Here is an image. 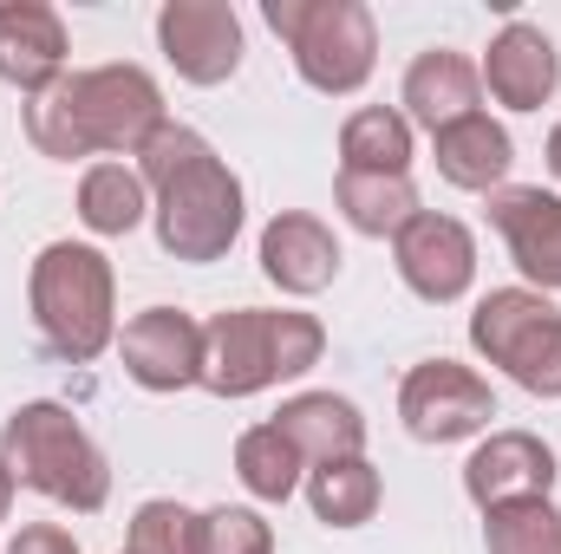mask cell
Instances as JSON below:
<instances>
[{"label":"cell","mask_w":561,"mask_h":554,"mask_svg":"<svg viewBox=\"0 0 561 554\" xmlns=\"http://www.w3.org/2000/svg\"><path fill=\"white\" fill-rule=\"evenodd\" d=\"M138 176L150 189L157 249L170 262L209 268L242 235V176L216 157V143L190 125H163L138 150Z\"/></svg>","instance_id":"6da1fadb"},{"label":"cell","mask_w":561,"mask_h":554,"mask_svg":"<svg viewBox=\"0 0 561 554\" xmlns=\"http://www.w3.org/2000/svg\"><path fill=\"white\" fill-rule=\"evenodd\" d=\"M170 125L163 92L144 66H92V72H66L53 92H39L26 105V138L39 157L72 163V157H138L144 143Z\"/></svg>","instance_id":"7a4b0ae2"},{"label":"cell","mask_w":561,"mask_h":554,"mask_svg":"<svg viewBox=\"0 0 561 554\" xmlns=\"http://www.w3.org/2000/svg\"><path fill=\"white\" fill-rule=\"evenodd\" d=\"M327 353V326L294 307H236L203 326V385L216 399H255L280 379L313 372Z\"/></svg>","instance_id":"3957f363"},{"label":"cell","mask_w":561,"mask_h":554,"mask_svg":"<svg viewBox=\"0 0 561 554\" xmlns=\"http://www.w3.org/2000/svg\"><path fill=\"white\" fill-rule=\"evenodd\" d=\"M26 300H33L39 339L59 359L92 366L105 346H118V275L92 242H46L33 255Z\"/></svg>","instance_id":"277c9868"},{"label":"cell","mask_w":561,"mask_h":554,"mask_svg":"<svg viewBox=\"0 0 561 554\" xmlns=\"http://www.w3.org/2000/svg\"><path fill=\"white\" fill-rule=\"evenodd\" d=\"M0 457L13 470V483L39 489L46 503L72 509V516H99L105 496H112V463L105 450L92 443V430L66 405L53 399H33L0 424Z\"/></svg>","instance_id":"5b68a950"},{"label":"cell","mask_w":561,"mask_h":554,"mask_svg":"<svg viewBox=\"0 0 561 554\" xmlns=\"http://www.w3.org/2000/svg\"><path fill=\"white\" fill-rule=\"evenodd\" d=\"M268 26L287 39L300 79L327 99H353L379 66V26L359 0H268Z\"/></svg>","instance_id":"8992f818"},{"label":"cell","mask_w":561,"mask_h":554,"mask_svg":"<svg viewBox=\"0 0 561 554\" xmlns=\"http://www.w3.org/2000/svg\"><path fill=\"white\" fill-rule=\"evenodd\" d=\"M470 346L529 399H561V307L536 287H490L470 313Z\"/></svg>","instance_id":"52a82bcc"},{"label":"cell","mask_w":561,"mask_h":554,"mask_svg":"<svg viewBox=\"0 0 561 554\" xmlns=\"http://www.w3.org/2000/svg\"><path fill=\"white\" fill-rule=\"evenodd\" d=\"M399 417L419 443H463V437L490 430L496 392L483 372H470L457 359H419L399 385Z\"/></svg>","instance_id":"ba28073f"},{"label":"cell","mask_w":561,"mask_h":554,"mask_svg":"<svg viewBox=\"0 0 561 554\" xmlns=\"http://www.w3.org/2000/svg\"><path fill=\"white\" fill-rule=\"evenodd\" d=\"M157 46L190 85H222L242 66V20L229 0H163L157 7Z\"/></svg>","instance_id":"9c48e42d"},{"label":"cell","mask_w":561,"mask_h":554,"mask_svg":"<svg viewBox=\"0 0 561 554\" xmlns=\"http://www.w3.org/2000/svg\"><path fill=\"white\" fill-rule=\"evenodd\" d=\"M392 262H399V280L431 300V307H450L470 293L477 280V235L457 222V216H437V209H419L399 235H392Z\"/></svg>","instance_id":"30bf717a"},{"label":"cell","mask_w":561,"mask_h":554,"mask_svg":"<svg viewBox=\"0 0 561 554\" xmlns=\"http://www.w3.org/2000/svg\"><path fill=\"white\" fill-rule=\"evenodd\" d=\"M118 359L144 392H183L203 385V326L183 307H144L118 333Z\"/></svg>","instance_id":"8fae6325"},{"label":"cell","mask_w":561,"mask_h":554,"mask_svg":"<svg viewBox=\"0 0 561 554\" xmlns=\"http://www.w3.org/2000/svg\"><path fill=\"white\" fill-rule=\"evenodd\" d=\"M556 489V450L536 430H490L463 463V496L490 516L503 503H536Z\"/></svg>","instance_id":"7c38bea8"},{"label":"cell","mask_w":561,"mask_h":554,"mask_svg":"<svg viewBox=\"0 0 561 554\" xmlns=\"http://www.w3.org/2000/svg\"><path fill=\"white\" fill-rule=\"evenodd\" d=\"M490 222L510 242V262L536 293H561V196L542 183H503L490 189Z\"/></svg>","instance_id":"4fadbf2b"},{"label":"cell","mask_w":561,"mask_h":554,"mask_svg":"<svg viewBox=\"0 0 561 554\" xmlns=\"http://www.w3.org/2000/svg\"><path fill=\"white\" fill-rule=\"evenodd\" d=\"M477 79L490 85L496 105H510V112H542V105L556 99V85H561V53H556V39H549L542 26L510 20V26L490 39Z\"/></svg>","instance_id":"5bb4252c"},{"label":"cell","mask_w":561,"mask_h":554,"mask_svg":"<svg viewBox=\"0 0 561 554\" xmlns=\"http://www.w3.org/2000/svg\"><path fill=\"white\" fill-rule=\"evenodd\" d=\"M66 20L46 0H0V79L20 85L26 99L53 92L66 79Z\"/></svg>","instance_id":"9a60e30c"},{"label":"cell","mask_w":561,"mask_h":554,"mask_svg":"<svg viewBox=\"0 0 561 554\" xmlns=\"http://www.w3.org/2000/svg\"><path fill=\"white\" fill-rule=\"evenodd\" d=\"M262 275L275 280L280 293H300V300L333 287V275H340L333 229L320 216H307V209H280L275 222L262 229Z\"/></svg>","instance_id":"2e32d148"},{"label":"cell","mask_w":561,"mask_h":554,"mask_svg":"<svg viewBox=\"0 0 561 554\" xmlns=\"http://www.w3.org/2000/svg\"><path fill=\"white\" fill-rule=\"evenodd\" d=\"M280 437L307 457V470L340 463V457H366V412L340 392H300L275 412Z\"/></svg>","instance_id":"e0dca14e"},{"label":"cell","mask_w":561,"mask_h":554,"mask_svg":"<svg viewBox=\"0 0 561 554\" xmlns=\"http://www.w3.org/2000/svg\"><path fill=\"white\" fill-rule=\"evenodd\" d=\"M405 118L424 125V131H444V125H457V118H470V112H483L477 99H483V79H477V66L463 59V53H450V46H431L419 53L412 66H405Z\"/></svg>","instance_id":"ac0fdd59"},{"label":"cell","mask_w":561,"mask_h":554,"mask_svg":"<svg viewBox=\"0 0 561 554\" xmlns=\"http://www.w3.org/2000/svg\"><path fill=\"white\" fill-rule=\"evenodd\" d=\"M431 157H437V176H444V183L490 196V189H503V176H510V163H516V143H510V131H503L490 112H470V118L431 131Z\"/></svg>","instance_id":"d6986e66"},{"label":"cell","mask_w":561,"mask_h":554,"mask_svg":"<svg viewBox=\"0 0 561 554\" xmlns=\"http://www.w3.org/2000/svg\"><path fill=\"white\" fill-rule=\"evenodd\" d=\"M340 170L366 176H412V118L392 105H359L340 125Z\"/></svg>","instance_id":"ffe728a7"},{"label":"cell","mask_w":561,"mask_h":554,"mask_svg":"<svg viewBox=\"0 0 561 554\" xmlns=\"http://www.w3.org/2000/svg\"><path fill=\"white\" fill-rule=\"evenodd\" d=\"M307 503L327 529H366L386 503V483L366 457H340V463H320L307 470Z\"/></svg>","instance_id":"44dd1931"},{"label":"cell","mask_w":561,"mask_h":554,"mask_svg":"<svg viewBox=\"0 0 561 554\" xmlns=\"http://www.w3.org/2000/svg\"><path fill=\"white\" fill-rule=\"evenodd\" d=\"M333 203H340V216L359 229V235H399L412 216H419V189H412V176H366V170H340V183H333Z\"/></svg>","instance_id":"7402d4cb"},{"label":"cell","mask_w":561,"mask_h":554,"mask_svg":"<svg viewBox=\"0 0 561 554\" xmlns=\"http://www.w3.org/2000/svg\"><path fill=\"white\" fill-rule=\"evenodd\" d=\"M150 216V189L131 163H92L79 176V222L92 235H131Z\"/></svg>","instance_id":"603a6c76"},{"label":"cell","mask_w":561,"mask_h":554,"mask_svg":"<svg viewBox=\"0 0 561 554\" xmlns=\"http://www.w3.org/2000/svg\"><path fill=\"white\" fill-rule=\"evenodd\" d=\"M300 470H307V457L280 437V424H249L242 437H236V476H242V489L255 496V503H287L294 489H300Z\"/></svg>","instance_id":"cb8c5ba5"},{"label":"cell","mask_w":561,"mask_h":554,"mask_svg":"<svg viewBox=\"0 0 561 554\" xmlns=\"http://www.w3.org/2000/svg\"><path fill=\"white\" fill-rule=\"evenodd\" d=\"M483 549L490 554H561V509L549 496L490 509L483 516Z\"/></svg>","instance_id":"d4e9b609"},{"label":"cell","mask_w":561,"mask_h":554,"mask_svg":"<svg viewBox=\"0 0 561 554\" xmlns=\"http://www.w3.org/2000/svg\"><path fill=\"white\" fill-rule=\"evenodd\" d=\"M196 554H275V529L255 509H203L196 516Z\"/></svg>","instance_id":"484cf974"},{"label":"cell","mask_w":561,"mask_h":554,"mask_svg":"<svg viewBox=\"0 0 561 554\" xmlns=\"http://www.w3.org/2000/svg\"><path fill=\"white\" fill-rule=\"evenodd\" d=\"M125 554H196V509H183V503H170V496L144 503L138 516H131Z\"/></svg>","instance_id":"4316f807"},{"label":"cell","mask_w":561,"mask_h":554,"mask_svg":"<svg viewBox=\"0 0 561 554\" xmlns=\"http://www.w3.org/2000/svg\"><path fill=\"white\" fill-rule=\"evenodd\" d=\"M7 554H79V542L59 529V522H26L20 535H13V549Z\"/></svg>","instance_id":"83f0119b"},{"label":"cell","mask_w":561,"mask_h":554,"mask_svg":"<svg viewBox=\"0 0 561 554\" xmlns=\"http://www.w3.org/2000/svg\"><path fill=\"white\" fill-rule=\"evenodd\" d=\"M13 489H20V483H13V470H7V457H0V522L13 516Z\"/></svg>","instance_id":"f1b7e54d"},{"label":"cell","mask_w":561,"mask_h":554,"mask_svg":"<svg viewBox=\"0 0 561 554\" xmlns=\"http://www.w3.org/2000/svg\"><path fill=\"white\" fill-rule=\"evenodd\" d=\"M549 170H556V183H561V125L549 131Z\"/></svg>","instance_id":"f546056e"},{"label":"cell","mask_w":561,"mask_h":554,"mask_svg":"<svg viewBox=\"0 0 561 554\" xmlns=\"http://www.w3.org/2000/svg\"><path fill=\"white\" fill-rule=\"evenodd\" d=\"M118 554H125V549H118Z\"/></svg>","instance_id":"4dcf8cb0"}]
</instances>
